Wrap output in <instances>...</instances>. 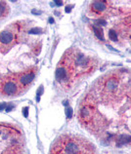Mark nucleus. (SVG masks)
<instances>
[{"instance_id": "nucleus-1", "label": "nucleus", "mask_w": 131, "mask_h": 154, "mask_svg": "<svg viewBox=\"0 0 131 154\" xmlns=\"http://www.w3.org/2000/svg\"><path fill=\"white\" fill-rule=\"evenodd\" d=\"M40 33L42 29H30L23 21L0 30V99L18 98L33 85L38 67L30 59L39 54L40 45L31 43L30 36Z\"/></svg>"}, {"instance_id": "nucleus-2", "label": "nucleus", "mask_w": 131, "mask_h": 154, "mask_svg": "<svg viewBox=\"0 0 131 154\" xmlns=\"http://www.w3.org/2000/svg\"><path fill=\"white\" fill-rule=\"evenodd\" d=\"M96 67V61L86 57L77 48H70L62 57L56 69V80L65 90H69L82 77Z\"/></svg>"}, {"instance_id": "nucleus-3", "label": "nucleus", "mask_w": 131, "mask_h": 154, "mask_svg": "<svg viewBox=\"0 0 131 154\" xmlns=\"http://www.w3.org/2000/svg\"><path fill=\"white\" fill-rule=\"evenodd\" d=\"M0 154H27L26 138L17 125L0 122Z\"/></svg>"}, {"instance_id": "nucleus-4", "label": "nucleus", "mask_w": 131, "mask_h": 154, "mask_svg": "<svg viewBox=\"0 0 131 154\" xmlns=\"http://www.w3.org/2000/svg\"><path fill=\"white\" fill-rule=\"evenodd\" d=\"M49 154H97L94 145L82 136L64 134L53 143Z\"/></svg>"}, {"instance_id": "nucleus-5", "label": "nucleus", "mask_w": 131, "mask_h": 154, "mask_svg": "<svg viewBox=\"0 0 131 154\" xmlns=\"http://www.w3.org/2000/svg\"><path fill=\"white\" fill-rule=\"evenodd\" d=\"M107 7V2L105 1H95L92 3L91 5V10L94 13H101L106 9Z\"/></svg>"}, {"instance_id": "nucleus-6", "label": "nucleus", "mask_w": 131, "mask_h": 154, "mask_svg": "<svg viewBox=\"0 0 131 154\" xmlns=\"http://www.w3.org/2000/svg\"><path fill=\"white\" fill-rule=\"evenodd\" d=\"M10 7L8 3L4 1H0V21L6 19L9 15Z\"/></svg>"}, {"instance_id": "nucleus-7", "label": "nucleus", "mask_w": 131, "mask_h": 154, "mask_svg": "<svg viewBox=\"0 0 131 154\" xmlns=\"http://www.w3.org/2000/svg\"><path fill=\"white\" fill-rule=\"evenodd\" d=\"M115 142H116V145H118V146L127 144V143L131 142V136H128V135H120L118 138L115 139Z\"/></svg>"}, {"instance_id": "nucleus-8", "label": "nucleus", "mask_w": 131, "mask_h": 154, "mask_svg": "<svg viewBox=\"0 0 131 154\" xmlns=\"http://www.w3.org/2000/svg\"><path fill=\"white\" fill-rule=\"evenodd\" d=\"M93 30L95 32V35H96L100 40L104 39V32H103V29H101L100 26H93Z\"/></svg>"}, {"instance_id": "nucleus-9", "label": "nucleus", "mask_w": 131, "mask_h": 154, "mask_svg": "<svg viewBox=\"0 0 131 154\" xmlns=\"http://www.w3.org/2000/svg\"><path fill=\"white\" fill-rule=\"evenodd\" d=\"M109 37H110V39L112 40V41L118 40V34H116V32L114 29H111L109 31Z\"/></svg>"}, {"instance_id": "nucleus-10", "label": "nucleus", "mask_w": 131, "mask_h": 154, "mask_svg": "<svg viewBox=\"0 0 131 154\" xmlns=\"http://www.w3.org/2000/svg\"><path fill=\"white\" fill-rule=\"evenodd\" d=\"M99 24H100V26H105L106 22L105 21H103V20H98L97 21V26H99Z\"/></svg>"}, {"instance_id": "nucleus-11", "label": "nucleus", "mask_w": 131, "mask_h": 154, "mask_svg": "<svg viewBox=\"0 0 131 154\" xmlns=\"http://www.w3.org/2000/svg\"><path fill=\"white\" fill-rule=\"evenodd\" d=\"M67 113H68V117H70V116H72L73 111H72V109H70V107H68V109H67Z\"/></svg>"}, {"instance_id": "nucleus-12", "label": "nucleus", "mask_w": 131, "mask_h": 154, "mask_svg": "<svg viewBox=\"0 0 131 154\" xmlns=\"http://www.w3.org/2000/svg\"><path fill=\"white\" fill-rule=\"evenodd\" d=\"M72 8H73V6L70 5V7H69V8H67V9H66V11H67V12H70V9H72Z\"/></svg>"}]
</instances>
